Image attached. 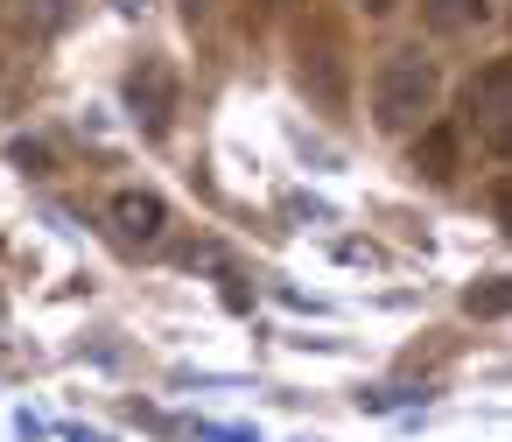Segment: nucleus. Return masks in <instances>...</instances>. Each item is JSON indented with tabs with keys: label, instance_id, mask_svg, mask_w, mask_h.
Wrapping results in <instances>:
<instances>
[{
	"label": "nucleus",
	"instance_id": "1",
	"mask_svg": "<svg viewBox=\"0 0 512 442\" xmlns=\"http://www.w3.org/2000/svg\"><path fill=\"white\" fill-rule=\"evenodd\" d=\"M442 106V71L428 50H386V64L372 71V127L379 134H414L428 127V113Z\"/></svg>",
	"mask_w": 512,
	"mask_h": 442
},
{
	"label": "nucleus",
	"instance_id": "2",
	"mask_svg": "<svg viewBox=\"0 0 512 442\" xmlns=\"http://www.w3.org/2000/svg\"><path fill=\"white\" fill-rule=\"evenodd\" d=\"M470 127L498 162H512V57H498L470 78Z\"/></svg>",
	"mask_w": 512,
	"mask_h": 442
},
{
	"label": "nucleus",
	"instance_id": "3",
	"mask_svg": "<svg viewBox=\"0 0 512 442\" xmlns=\"http://www.w3.org/2000/svg\"><path fill=\"white\" fill-rule=\"evenodd\" d=\"M127 113H134V127H141L148 141H162V134L176 127V71H169L162 57H141V64L127 71Z\"/></svg>",
	"mask_w": 512,
	"mask_h": 442
},
{
	"label": "nucleus",
	"instance_id": "4",
	"mask_svg": "<svg viewBox=\"0 0 512 442\" xmlns=\"http://www.w3.org/2000/svg\"><path fill=\"white\" fill-rule=\"evenodd\" d=\"M113 225H120L127 246H155V239L169 232V204H162L155 190H120V197H113Z\"/></svg>",
	"mask_w": 512,
	"mask_h": 442
},
{
	"label": "nucleus",
	"instance_id": "5",
	"mask_svg": "<svg viewBox=\"0 0 512 442\" xmlns=\"http://www.w3.org/2000/svg\"><path fill=\"white\" fill-rule=\"evenodd\" d=\"M484 22H491V0H421L428 36H477Z\"/></svg>",
	"mask_w": 512,
	"mask_h": 442
},
{
	"label": "nucleus",
	"instance_id": "6",
	"mask_svg": "<svg viewBox=\"0 0 512 442\" xmlns=\"http://www.w3.org/2000/svg\"><path fill=\"white\" fill-rule=\"evenodd\" d=\"M414 169H421L428 183H449V176H456V134L428 120V127H421V141H414Z\"/></svg>",
	"mask_w": 512,
	"mask_h": 442
},
{
	"label": "nucleus",
	"instance_id": "7",
	"mask_svg": "<svg viewBox=\"0 0 512 442\" xmlns=\"http://www.w3.org/2000/svg\"><path fill=\"white\" fill-rule=\"evenodd\" d=\"M463 309H470V316H512V274L470 281V288H463Z\"/></svg>",
	"mask_w": 512,
	"mask_h": 442
},
{
	"label": "nucleus",
	"instance_id": "8",
	"mask_svg": "<svg viewBox=\"0 0 512 442\" xmlns=\"http://www.w3.org/2000/svg\"><path fill=\"white\" fill-rule=\"evenodd\" d=\"M498 225L512 232V190H498Z\"/></svg>",
	"mask_w": 512,
	"mask_h": 442
},
{
	"label": "nucleus",
	"instance_id": "9",
	"mask_svg": "<svg viewBox=\"0 0 512 442\" xmlns=\"http://www.w3.org/2000/svg\"><path fill=\"white\" fill-rule=\"evenodd\" d=\"M71 442H113V435H99V428H71Z\"/></svg>",
	"mask_w": 512,
	"mask_h": 442
},
{
	"label": "nucleus",
	"instance_id": "10",
	"mask_svg": "<svg viewBox=\"0 0 512 442\" xmlns=\"http://www.w3.org/2000/svg\"><path fill=\"white\" fill-rule=\"evenodd\" d=\"M358 8H365V15H393V0H358Z\"/></svg>",
	"mask_w": 512,
	"mask_h": 442
}]
</instances>
